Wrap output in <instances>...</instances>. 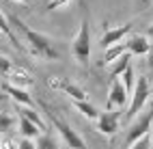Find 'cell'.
<instances>
[{"label":"cell","mask_w":153,"mask_h":149,"mask_svg":"<svg viewBox=\"0 0 153 149\" xmlns=\"http://www.w3.org/2000/svg\"><path fill=\"white\" fill-rule=\"evenodd\" d=\"M9 22H11V26L24 37V39H22V41H24V48H26L35 58H58V52L54 50L52 41H50L45 35L33 31V28H28L22 19L15 17V15H9Z\"/></svg>","instance_id":"1"},{"label":"cell","mask_w":153,"mask_h":149,"mask_svg":"<svg viewBox=\"0 0 153 149\" xmlns=\"http://www.w3.org/2000/svg\"><path fill=\"white\" fill-rule=\"evenodd\" d=\"M151 80L149 76H140L136 80V89L131 93V99H129V108L125 112V121H134L136 117H140V110L145 108V104L149 102L151 97Z\"/></svg>","instance_id":"2"},{"label":"cell","mask_w":153,"mask_h":149,"mask_svg":"<svg viewBox=\"0 0 153 149\" xmlns=\"http://www.w3.org/2000/svg\"><path fill=\"white\" fill-rule=\"evenodd\" d=\"M41 106L45 108V112H48V117H50V121L54 123V127L60 132V136L65 138V143L69 145V149H86V143L82 141V136H80V134H78L67 121H63V119H60V115L54 110L52 106L45 104V102H41Z\"/></svg>","instance_id":"3"},{"label":"cell","mask_w":153,"mask_h":149,"mask_svg":"<svg viewBox=\"0 0 153 149\" xmlns=\"http://www.w3.org/2000/svg\"><path fill=\"white\" fill-rule=\"evenodd\" d=\"M151 125H153V99H151V108H149V110L142 112L140 117H136L134 121H131L129 130H127V134H125V147L129 149L131 145H136L140 138L149 136Z\"/></svg>","instance_id":"4"},{"label":"cell","mask_w":153,"mask_h":149,"mask_svg":"<svg viewBox=\"0 0 153 149\" xmlns=\"http://www.w3.org/2000/svg\"><path fill=\"white\" fill-rule=\"evenodd\" d=\"M71 52H74V56L80 63L88 61V56H91V31H88L86 19H82V24H80V31L74 39V43H71Z\"/></svg>","instance_id":"5"},{"label":"cell","mask_w":153,"mask_h":149,"mask_svg":"<svg viewBox=\"0 0 153 149\" xmlns=\"http://www.w3.org/2000/svg\"><path fill=\"white\" fill-rule=\"evenodd\" d=\"M127 89L123 84L121 78H114V80H110V91H108V97H106V112L110 110H121L125 104H127Z\"/></svg>","instance_id":"6"},{"label":"cell","mask_w":153,"mask_h":149,"mask_svg":"<svg viewBox=\"0 0 153 149\" xmlns=\"http://www.w3.org/2000/svg\"><path fill=\"white\" fill-rule=\"evenodd\" d=\"M131 33V24H123V26H117V28H110V31H106L104 35H101L99 39V43L104 50L112 48V45H117L121 41H125V37Z\"/></svg>","instance_id":"7"},{"label":"cell","mask_w":153,"mask_h":149,"mask_svg":"<svg viewBox=\"0 0 153 149\" xmlns=\"http://www.w3.org/2000/svg\"><path fill=\"white\" fill-rule=\"evenodd\" d=\"M121 115H123V108L121 110H110V112H101L97 119V130L101 134H114L119 130V121H121Z\"/></svg>","instance_id":"8"},{"label":"cell","mask_w":153,"mask_h":149,"mask_svg":"<svg viewBox=\"0 0 153 149\" xmlns=\"http://www.w3.org/2000/svg\"><path fill=\"white\" fill-rule=\"evenodd\" d=\"M7 80H9V84L19 86V89H26V86H33V84H35L33 76H30L24 67H17V65H15L11 72L7 74Z\"/></svg>","instance_id":"9"},{"label":"cell","mask_w":153,"mask_h":149,"mask_svg":"<svg viewBox=\"0 0 153 149\" xmlns=\"http://www.w3.org/2000/svg\"><path fill=\"white\" fill-rule=\"evenodd\" d=\"M4 93H7L9 97H13V102H15L17 106H26V108H33V106H35L33 97L26 93V89H19V86H13V84L7 82V84H4Z\"/></svg>","instance_id":"10"},{"label":"cell","mask_w":153,"mask_h":149,"mask_svg":"<svg viewBox=\"0 0 153 149\" xmlns=\"http://www.w3.org/2000/svg\"><path fill=\"white\" fill-rule=\"evenodd\" d=\"M127 48H129V54H149L151 50V41L147 35H131L127 39Z\"/></svg>","instance_id":"11"},{"label":"cell","mask_w":153,"mask_h":149,"mask_svg":"<svg viewBox=\"0 0 153 149\" xmlns=\"http://www.w3.org/2000/svg\"><path fill=\"white\" fill-rule=\"evenodd\" d=\"M0 33H2L9 41H11L15 48H19V50H26L24 48V41L22 39H17L15 37V33H13V26H11V22H9V15H4L2 11H0Z\"/></svg>","instance_id":"12"},{"label":"cell","mask_w":153,"mask_h":149,"mask_svg":"<svg viewBox=\"0 0 153 149\" xmlns=\"http://www.w3.org/2000/svg\"><path fill=\"white\" fill-rule=\"evenodd\" d=\"M129 52V48H127V39L125 41H121V43H117V45H112V48H108L106 50V54H104V65H112V63H117L123 54H127Z\"/></svg>","instance_id":"13"},{"label":"cell","mask_w":153,"mask_h":149,"mask_svg":"<svg viewBox=\"0 0 153 149\" xmlns=\"http://www.w3.org/2000/svg\"><path fill=\"white\" fill-rule=\"evenodd\" d=\"M129 63H131V54H129V52H127V54H123L117 63H112V65L108 67V69H110V80H114V78H121V76H123L127 69L131 67Z\"/></svg>","instance_id":"14"},{"label":"cell","mask_w":153,"mask_h":149,"mask_svg":"<svg viewBox=\"0 0 153 149\" xmlns=\"http://www.w3.org/2000/svg\"><path fill=\"white\" fill-rule=\"evenodd\" d=\"M17 110H19V117H26L28 121H33L41 132H45L48 127H45V123H43V119H41V115H39L35 108H26V106H17Z\"/></svg>","instance_id":"15"},{"label":"cell","mask_w":153,"mask_h":149,"mask_svg":"<svg viewBox=\"0 0 153 149\" xmlns=\"http://www.w3.org/2000/svg\"><path fill=\"white\" fill-rule=\"evenodd\" d=\"M63 93H67L74 102H88V93L80 84H76V82H67V86H65Z\"/></svg>","instance_id":"16"},{"label":"cell","mask_w":153,"mask_h":149,"mask_svg":"<svg viewBox=\"0 0 153 149\" xmlns=\"http://www.w3.org/2000/svg\"><path fill=\"white\" fill-rule=\"evenodd\" d=\"M19 132H22L24 134V138H39V134H41V130H39V127L33 123V121H28V119L26 117H19Z\"/></svg>","instance_id":"17"},{"label":"cell","mask_w":153,"mask_h":149,"mask_svg":"<svg viewBox=\"0 0 153 149\" xmlns=\"http://www.w3.org/2000/svg\"><path fill=\"white\" fill-rule=\"evenodd\" d=\"M19 125V119L9 115V112H0V134H9L11 130Z\"/></svg>","instance_id":"18"},{"label":"cell","mask_w":153,"mask_h":149,"mask_svg":"<svg viewBox=\"0 0 153 149\" xmlns=\"http://www.w3.org/2000/svg\"><path fill=\"white\" fill-rule=\"evenodd\" d=\"M74 104H76V108H78L84 117H88V119H99V112H97V108H95L93 104H88V102H74Z\"/></svg>","instance_id":"19"},{"label":"cell","mask_w":153,"mask_h":149,"mask_svg":"<svg viewBox=\"0 0 153 149\" xmlns=\"http://www.w3.org/2000/svg\"><path fill=\"white\" fill-rule=\"evenodd\" d=\"M35 149H56V141L52 136H39L37 143H35Z\"/></svg>","instance_id":"20"},{"label":"cell","mask_w":153,"mask_h":149,"mask_svg":"<svg viewBox=\"0 0 153 149\" xmlns=\"http://www.w3.org/2000/svg\"><path fill=\"white\" fill-rule=\"evenodd\" d=\"M67 82H69V80H65V78H60V76H50V78H48V86L54 89V91H65Z\"/></svg>","instance_id":"21"},{"label":"cell","mask_w":153,"mask_h":149,"mask_svg":"<svg viewBox=\"0 0 153 149\" xmlns=\"http://www.w3.org/2000/svg\"><path fill=\"white\" fill-rule=\"evenodd\" d=\"M13 67H15V65L11 63V58H7V56H0V74H2V76H7V74L11 72Z\"/></svg>","instance_id":"22"},{"label":"cell","mask_w":153,"mask_h":149,"mask_svg":"<svg viewBox=\"0 0 153 149\" xmlns=\"http://www.w3.org/2000/svg\"><path fill=\"white\" fill-rule=\"evenodd\" d=\"M151 145H153L151 136H145V138H140V141H138L136 145H131L129 149H151Z\"/></svg>","instance_id":"23"},{"label":"cell","mask_w":153,"mask_h":149,"mask_svg":"<svg viewBox=\"0 0 153 149\" xmlns=\"http://www.w3.org/2000/svg\"><path fill=\"white\" fill-rule=\"evenodd\" d=\"M2 149H19V141H15L13 136L2 138Z\"/></svg>","instance_id":"24"},{"label":"cell","mask_w":153,"mask_h":149,"mask_svg":"<svg viewBox=\"0 0 153 149\" xmlns=\"http://www.w3.org/2000/svg\"><path fill=\"white\" fill-rule=\"evenodd\" d=\"M71 0H50L48 2V11H54V9H58V7H65V4H69Z\"/></svg>","instance_id":"25"},{"label":"cell","mask_w":153,"mask_h":149,"mask_svg":"<svg viewBox=\"0 0 153 149\" xmlns=\"http://www.w3.org/2000/svg\"><path fill=\"white\" fill-rule=\"evenodd\" d=\"M19 149H35V143L30 138H24V141H19Z\"/></svg>","instance_id":"26"},{"label":"cell","mask_w":153,"mask_h":149,"mask_svg":"<svg viewBox=\"0 0 153 149\" xmlns=\"http://www.w3.org/2000/svg\"><path fill=\"white\" fill-rule=\"evenodd\" d=\"M147 67H149V72L153 74V43H151V50H149V54H147Z\"/></svg>","instance_id":"27"},{"label":"cell","mask_w":153,"mask_h":149,"mask_svg":"<svg viewBox=\"0 0 153 149\" xmlns=\"http://www.w3.org/2000/svg\"><path fill=\"white\" fill-rule=\"evenodd\" d=\"M147 37H149V39H153V24L147 28Z\"/></svg>","instance_id":"28"},{"label":"cell","mask_w":153,"mask_h":149,"mask_svg":"<svg viewBox=\"0 0 153 149\" xmlns=\"http://www.w3.org/2000/svg\"><path fill=\"white\" fill-rule=\"evenodd\" d=\"M4 99H7V93L2 95V93H0V102H4Z\"/></svg>","instance_id":"29"},{"label":"cell","mask_w":153,"mask_h":149,"mask_svg":"<svg viewBox=\"0 0 153 149\" xmlns=\"http://www.w3.org/2000/svg\"><path fill=\"white\" fill-rule=\"evenodd\" d=\"M17 2H22V4H28V2H30V0H17Z\"/></svg>","instance_id":"30"},{"label":"cell","mask_w":153,"mask_h":149,"mask_svg":"<svg viewBox=\"0 0 153 149\" xmlns=\"http://www.w3.org/2000/svg\"><path fill=\"white\" fill-rule=\"evenodd\" d=\"M0 149H2V138H0Z\"/></svg>","instance_id":"31"},{"label":"cell","mask_w":153,"mask_h":149,"mask_svg":"<svg viewBox=\"0 0 153 149\" xmlns=\"http://www.w3.org/2000/svg\"><path fill=\"white\" fill-rule=\"evenodd\" d=\"M0 35H2V33H0Z\"/></svg>","instance_id":"32"}]
</instances>
